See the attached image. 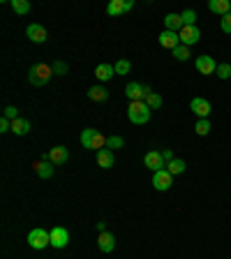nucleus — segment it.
Returning a JSON list of instances; mask_svg holds the SVG:
<instances>
[{"label": "nucleus", "mask_w": 231, "mask_h": 259, "mask_svg": "<svg viewBox=\"0 0 231 259\" xmlns=\"http://www.w3.org/2000/svg\"><path fill=\"white\" fill-rule=\"evenodd\" d=\"M106 139L102 132H98L95 127H86L84 132H81V146L84 148H88V151H102V148H106Z\"/></svg>", "instance_id": "1"}, {"label": "nucleus", "mask_w": 231, "mask_h": 259, "mask_svg": "<svg viewBox=\"0 0 231 259\" xmlns=\"http://www.w3.org/2000/svg\"><path fill=\"white\" fill-rule=\"evenodd\" d=\"M54 77V67L46 65V63H35L30 67V72H28V81L32 86H46Z\"/></svg>", "instance_id": "2"}, {"label": "nucleus", "mask_w": 231, "mask_h": 259, "mask_svg": "<svg viewBox=\"0 0 231 259\" xmlns=\"http://www.w3.org/2000/svg\"><path fill=\"white\" fill-rule=\"evenodd\" d=\"M150 111H152V109L148 107L146 102H130L128 118L134 123V125H144V123L150 121Z\"/></svg>", "instance_id": "3"}, {"label": "nucleus", "mask_w": 231, "mask_h": 259, "mask_svg": "<svg viewBox=\"0 0 231 259\" xmlns=\"http://www.w3.org/2000/svg\"><path fill=\"white\" fill-rule=\"evenodd\" d=\"M28 245L32 247V250H44L46 245H51V231H46V229H32L30 234H28Z\"/></svg>", "instance_id": "4"}, {"label": "nucleus", "mask_w": 231, "mask_h": 259, "mask_svg": "<svg viewBox=\"0 0 231 259\" xmlns=\"http://www.w3.org/2000/svg\"><path fill=\"white\" fill-rule=\"evenodd\" d=\"M150 93L152 91L148 88V86H141V84H136V81H132V84L125 86V95L130 97V102H144Z\"/></svg>", "instance_id": "5"}, {"label": "nucleus", "mask_w": 231, "mask_h": 259, "mask_svg": "<svg viewBox=\"0 0 231 259\" xmlns=\"http://www.w3.org/2000/svg\"><path fill=\"white\" fill-rule=\"evenodd\" d=\"M194 65H196V72L204 74V77H210V74L218 72V63H215L213 56H196Z\"/></svg>", "instance_id": "6"}, {"label": "nucleus", "mask_w": 231, "mask_h": 259, "mask_svg": "<svg viewBox=\"0 0 231 259\" xmlns=\"http://www.w3.org/2000/svg\"><path fill=\"white\" fill-rule=\"evenodd\" d=\"M171 185H174V176H171L166 169H162V171H155V174H152V187H155V190H160V192H166V190H171Z\"/></svg>", "instance_id": "7"}, {"label": "nucleus", "mask_w": 231, "mask_h": 259, "mask_svg": "<svg viewBox=\"0 0 231 259\" xmlns=\"http://www.w3.org/2000/svg\"><path fill=\"white\" fill-rule=\"evenodd\" d=\"M144 164L150 169L152 174H155V171H162V169H166V162H164V157H162V153H160V151H148L146 157H144Z\"/></svg>", "instance_id": "8"}, {"label": "nucleus", "mask_w": 231, "mask_h": 259, "mask_svg": "<svg viewBox=\"0 0 231 259\" xmlns=\"http://www.w3.org/2000/svg\"><path fill=\"white\" fill-rule=\"evenodd\" d=\"M67 243H70V231H67L65 227H54L51 229V247L62 250V247H67Z\"/></svg>", "instance_id": "9"}, {"label": "nucleus", "mask_w": 231, "mask_h": 259, "mask_svg": "<svg viewBox=\"0 0 231 259\" xmlns=\"http://www.w3.org/2000/svg\"><path fill=\"white\" fill-rule=\"evenodd\" d=\"M178 35H180V44H185V47H192L201 40V31L196 26H182V31Z\"/></svg>", "instance_id": "10"}, {"label": "nucleus", "mask_w": 231, "mask_h": 259, "mask_svg": "<svg viewBox=\"0 0 231 259\" xmlns=\"http://www.w3.org/2000/svg\"><path fill=\"white\" fill-rule=\"evenodd\" d=\"M42 160H49V162H54V164H65L67 160H70V148L56 146V148H51L46 155H42Z\"/></svg>", "instance_id": "11"}, {"label": "nucleus", "mask_w": 231, "mask_h": 259, "mask_svg": "<svg viewBox=\"0 0 231 259\" xmlns=\"http://www.w3.org/2000/svg\"><path fill=\"white\" fill-rule=\"evenodd\" d=\"M190 109H192V114L196 116V118H208V114H210V102H208L206 97H194L192 102H190Z\"/></svg>", "instance_id": "12"}, {"label": "nucleus", "mask_w": 231, "mask_h": 259, "mask_svg": "<svg viewBox=\"0 0 231 259\" xmlns=\"http://www.w3.org/2000/svg\"><path fill=\"white\" fill-rule=\"evenodd\" d=\"M160 47L162 49H169V51H174L176 47H180V35L174 31H162L160 33Z\"/></svg>", "instance_id": "13"}, {"label": "nucleus", "mask_w": 231, "mask_h": 259, "mask_svg": "<svg viewBox=\"0 0 231 259\" xmlns=\"http://www.w3.org/2000/svg\"><path fill=\"white\" fill-rule=\"evenodd\" d=\"M26 35H28V40L30 42H35V44H44L46 42V28L44 26H40V24H30L28 28H26Z\"/></svg>", "instance_id": "14"}, {"label": "nucleus", "mask_w": 231, "mask_h": 259, "mask_svg": "<svg viewBox=\"0 0 231 259\" xmlns=\"http://www.w3.org/2000/svg\"><path fill=\"white\" fill-rule=\"evenodd\" d=\"M208 10L213 14H220V17H226L231 12V0H210Z\"/></svg>", "instance_id": "15"}, {"label": "nucleus", "mask_w": 231, "mask_h": 259, "mask_svg": "<svg viewBox=\"0 0 231 259\" xmlns=\"http://www.w3.org/2000/svg\"><path fill=\"white\" fill-rule=\"evenodd\" d=\"M95 77H98V81H109V79L116 77V67L109 65V63H100L95 67Z\"/></svg>", "instance_id": "16"}, {"label": "nucleus", "mask_w": 231, "mask_h": 259, "mask_svg": "<svg viewBox=\"0 0 231 259\" xmlns=\"http://www.w3.org/2000/svg\"><path fill=\"white\" fill-rule=\"evenodd\" d=\"M54 162H49V160H40V162L32 164V169L37 171V176L40 178H51L54 176V167H51Z\"/></svg>", "instance_id": "17"}, {"label": "nucleus", "mask_w": 231, "mask_h": 259, "mask_svg": "<svg viewBox=\"0 0 231 259\" xmlns=\"http://www.w3.org/2000/svg\"><path fill=\"white\" fill-rule=\"evenodd\" d=\"M116 162L114 157V151H109V148H102V151H98V164L102 169H111Z\"/></svg>", "instance_id": "18"}, {"label": "nucleus", "mask_w": 231, "mask_h": 259, "mask_svg": "<svg viewBox=\"0 0 231 259\" xmlns=\"http://www.w3.org/2000/svg\"><path fill=\"white\" fill-rule=\"evenodd\" d=\"M98 247L102 250V252H111L116 247V238H114V234H109V231H104V234H100V238H98Z\"/></svg>", "instance_id": "19"}, {"label": "nucleus", "mask_w": 231, "mask_h": 259, "mask_svg": "<svg viewBox=\"0 0 231 259\" xmlns=\"http://www.w3.org/2000/svg\"><path fill=\"white\" fill-rule=\"evenodd\" d=\"M88 97L92 102H106L109 100V91L104 86H92V88H88Z\"/></svg>", "instance_id": "20"}, {"label": "nucleus", "mask_w": 231, "mask_h": 259, "mask_svg": "<svg viewBox=\"0 0 231 259\" xmlns=\"http://www.w3.org/2000/svg\"><path fill=\"white\" fill-rule=\"evenodd\" d=\"M164 26H166V31H174V33H180L182 31V19L180 14H166L164 17Z\"/></svg>", "instance_id": "21"}, {"label": "nucleus", "mask_w": 231, "mask_h": 259, "mask_svg": "<svg viewBox=\"0 0 231 259\" xmlns=\"http://www.w3.org/2000/svg\"><path fill=\"white\" fill-rule=\"evenodd\" d=\"M12 132L16 134V137H26V134L30 132V121H28V118H16V121H12Z\"/></svg>", "instance_id": "22"}, {"label": "nucleus", "mask_w": 231, "mask_h": 259, "mask_svg": "<svg viewBox=\"0 0 231 259\" xmlns=\"http://www.w3.org/2000/svg\"><path fill=\"white\" fill-rule=\"evenodd\" d=\"M128 12V5H125V0H111L109 5H106V14L109 17H120V14Z\"/></svg>", "instance_id": "23"}, {"label": "nucleus", "mask_w": 231, "mask_h": 259, "mask_svg": "<svg viewBox=\"0 0 231 259\" xmlns=\"http://www.w3.org/2000/svg\"><path fill=\"white\" fill-rule=\"evenodd\" d=\"M10 7L14 10V14H21V17H24V14L30 12L32 5L28 3V0H10Z\"/></svg>", "instance_id": "24"}, {"label": "nucleus", "mask_w": 231, "mask_h": 259, "mask_svg": "<svg viewBox=\"0 0 231 259\" xmlns=\"http://www.w3.org/2000/svg\"><path fill=\"white\" fill-rule=\"evenodd\" d=\"M185 167H188V164H185V160L176 157V160H171V162L166 164V171H169L171 176H178V174H182V171H185Z\"/></svg>", "instance_id": "25"}, {"label": "nucleus", "mask_w": 231, "mask_h": 259, "mask_svg": "<svg viewBox=\"0 0 231 259\" xmlns=\"http://www.w3.org/2000/svg\"><path fill=\"white\" fill-rule=\"evenodd\" d=\"M171 54H174V58H176V61H180V63H185V61H190V47H185V44H180V47H176L174 49V51H171Z\"/></svg>", "instance_id": "26"}, {"label": "nucleus", "mask_w": 231, "mask_h": 259, "mask_svg": "<svg viewBox=\"0 0 231 259\" xmlns=\"http://www.w3.org/2000/svg\"><path fill=\"white\" fill-rule=\"evenodd\" d=\"M194 132L199 134V137H206V134L210 132V121H208V118H199L194 125Z\"/></svg>", "instance_id": "27"}, {"label": "nucleus", "mask_w": 231, "mask_h": 259, "mask_svg": "<svg viewBox=\"0 0 231 259\" xmlns=\"http://www.w3.org/2000/svg\"><path fill=\"white\" fill-rule=\"evenodd\" d=\"M182 19V26H196V12L194 10H185V12L180 14Z\"/></svg>", "instance_id": "28"}, {"label": "nucleus", "mask_w": 231, "mask_h": 259, "mask_svg": "<svg viewBox=\"0 0 231 259\" xmlns=\"http://www.w3.org/2000/svg\"><path fill=\"white\" fill-rule=\"evenodd\" d=\"M122 146H125V139L118 137V134H114V137L106 139V148H109V151H114V148H122Z\"/></svg>", "instance_id": "29"}, {"label": "nucleus", "mask_w": 231, "mask_h": 259, "mask_svg": "<svg viewBox=\"0 0 231 259\" xmlns=\"http://www.w3.org/2000/svg\"><path fill=\"white\" fill-rule=\"evenodd\" d=\"M144 102H146L150 109H160V107H162V95H158V93H150V95H148Z\"/></svg>", "instance_id": "30"}, {"label": "nucleus", "mask_w": 231, "mask_h": 259, "mask_svg": "<svg viewBox=\"0 0 231 259\" xmlns=\"http://www.w3.org/2000/svg\"><path fill=\"white\" fill-rule=\"evenodd\" d=\"M116 74H122V77H125V74L130 72V70H132V65H130V61H125V58H120V61L116 63Z\"/></svg>", "instance_id": "31"}, {"label": "nucleus", "mask_w": 231, "mask_h": 259, "mask_svg": "<svg viewBox=\"0 0 231 259\" xmlns=\"http://www.w3.org/2000/svg\"><path fill=\"white\" fill-rule=\"evenodd\" d=\"M218 77L224 79V81H226V79H231V65H229V63H220V65H218Z\"/></svg>", "instance_id": "32"}, {"label": "nucleus", "mask_w": 231, "mask_h": 259, "mask_svg": "<svg viewBox=\"0 0 231 259\" xmlns=\"http://www.w3.org/2000/svg\"><path fill=\"white\" fill-rule=\"evenodd\" d=\"M51 67H54V74H58V77H62V74L70 72V67H67V63H62V61H56Z\"/></svg>", "instance_id": "33"}, {"label": "nucleus", "mask_w": 231, "mask_h": 259, "mask_svg": "<svg viewBox=\"0 0 231 259\" xmlns=\"http://www.w3.org/2000/svg\"><path fill=\"white\" fill-rule=\"evenodd\" d=\"M2 116H5L7 121H16V118H18V109L10 104V107H5V111H2Z\"/></svg>", "instance_id": "34"}, {"label": "nucleus", "mask_w": 231, "mask_h": 259, "mask_svg": "<svg viewBox=\"0 0 231 259\" xmlns=\"http://www.w3.org/2000/svg\"><path fill=\"white\" fill-rule=\"evenodd\" d=\"M220 28H222V33H231V12L220 19Z\"/></svg>", "instance_id": "35"}, {"label": "nucleus", "mask_w": 231, "mask_h": 259, "mask_svg": "<svg viewBox=\"0 0 231 259\" xmlns=\"http://www.w3.org/2000/svg\"><path fill=\"white\" fill-rule=\"evenodd\" d=\"M162 157H164V162L169 164L171 160H176V157H174V151H171V148H164V151H162Z\"/></svg>", "instance_id": "36"}, {"label": "nucleus", "mask_w": 231, "mask_h": 259, "mask_svg": "<svg viewBox=\"0 0 231 259\" xmlns=\"http://www.w3.org/2000/svg\"><path fill=\"white\" fill-rule=\"evenodd\" d=\"M98 231H100V234H104V231H106V224H104V222H98Z\"/></svg>", "instance_id": "37"}]
</instances>
